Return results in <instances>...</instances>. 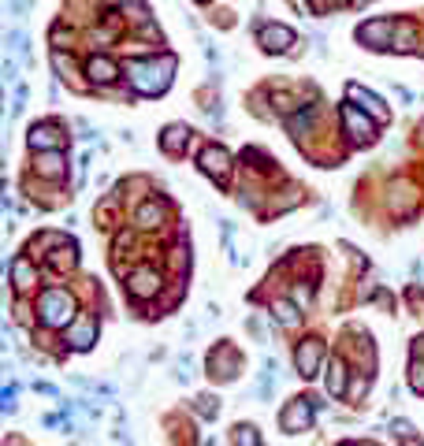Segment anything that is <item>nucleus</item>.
I'll return each instance as SVG.
<instances>
[{
    "label": "nucleus",
    "instance_id": "f257e3e1",
    "mask_svg": "<svg viewBox=\"0 0 424 446\" xmlns=\"http://www.w3.org/2000/svg\"><path fill=\"white\" fill-rule=\"evenodd\" d=\"M171 71H175V60L171 56H161V60H130L127 63V78L130 86L138 89V94H164V89L171 86Z\"/></svg>",
    "mask_w": 424,
    "mask_h": 446
},
{
    "label": "nucleus",
    "instance_id": "f03ea898",
    "mask_svg": "<svg viewBox=\"0 0 424 446\" xmlns=\"http://www.w3.org/2000/svg\"><path fill=\"white\" fill-rule=\"evenodd\" d=\"M37 317H42L45 327H60L75 320V294L71 291H45L42 301H37Z\"/></svg>",
    "mask_w": 424,
    "mask_h": 446
},
{
    "label": "nucleus",
    "instance_id": "7ed1b4c3",
    "mask_svg": "<svg viewBox=\"0 0 424 446\" xmlns=\"http://www.w3.org/2000/svg\"><path fill=\"white\" fill-rule=\"evenodd\" d=\"M342 127L357 146H368L376 138V120H368V112L357 108V104H342Z\"/></svg>",
    "mask_w": 424,
    "mask_h": 446
},
{
    "label": "nucleus",
    "instance_id": "20e7f679",
    "mask_svg": "<svg viewBox=\"0 0 424 446\" xmlns=\"http://www.w3.org/2000/svg\"><path fill=\"white\" fill-rule=\"evenodd\" d=\"M394 26H399V23L373 19V23L357 26V42L368 45V49H394Z\"/></svg>",
    "mask_w": 424,
    "mask_h": 446
},
{
    "label": "nucleus",
    "instance_id": "39448f33",
    "mask_svg": "<svg viewBox=\"0 0 424 446\" xmlns=\"http://www.w3.org/2000/svg\"><path fill=\"white\" fill-rule=\"evenodd\" d=\"M26 141H30L34 153H49V149H63V146H68V134H63L60 123H37V127H30Z\"/></svg>",
    "mask_w": 424,
    "mask_h": 446
},
{
    "label": "nucleus",
    "instance_id": "423d86ee",
    "mask_svg": "<svg viewBox=\"0 0 424 446\" xmlns=\"http://www.w3.org/2000/svg\"><path fill=\"white\" fill-rule=\"evenodd\" d=\"M324 343H316V338H306V343H298V353H294V361H298V372L313 379L316 372H320V361H324Z\"/></svg>",
    "mask_w": 424,
    "mask_h": 446
},
{
    "label": "nucleus",
    "instance_id": "0eeeda50",
    "mask_svg": "<svg viewBox=\"0 0 424 446\" xmlns=\"http://www.w3.org/2000/svg\"><path fill=\"white\" fill-rule=\"evenodd\" d=\"M280 424H283V431H306V428L313 424V402H309V398H294V402L283 409Z\"/></svg>",
    "mask_w": 424,
    "mask_h": 446
},
{
    "label": "nucleus",
    "instance_id": "6e6552de",
    "mask_svg": "<svg viewBox=\"0 0 424 446\" xmlns=\"http://www.w3.org/2000/svg\"><path fill=\"white\" fill-rule=\"evenodd\" d=\"M127 291H130V298H156V294H161V272H153V268L130 272Z\"/></svg>",
    "mask_w": 424,
    "mask_h": 446
},
{
    "label": "nucleus",
    "instance_id": "1a4fd4ad",
    "mask_svg": "<svg viewBox=\"0 0 424 446\" xmlns=\"http://www.w3.org/2000/svg\"><path fill=\"white\" fill-rule=\"evenodd\" d=\"M201 172L212 175L216 182H223V179H227V172H231V153L220 149V146H205V153H201Z\"/></svg>",
    "mask_w": 424,
    "mask_h": 446
},
{
    "label": "nucleus",
    "instance_id": "9d476101",
    "mask_svg": "<svg viewBox=\"0 0 424 446\" xmlns=\"http://www.w3.org/2000/svg\"><path fill=\"white\" fill-rule=\"evenodd\" d=\"M261 45H264V52H287L294 45V30L280 26V23H268V26H261Z\"/></svg>",
    "mask_w": 424,
    "mask_h": 446
},
{
    "label": "nucleus",
    "instance_id": "9b49d317",
    "mask_svg": "<svg viewBox=\"0 0 424 446\" xmlns=\"http://www.w3.org/2000/svg\"><path fill=\"white\" fill-rule=\"evenodd\" d=\"M238 364H242V357H238L231 346H216V350H212V357H208V369H212L216 379H231L238 372Z\"/></svg>",
    "mask_w": 424,
    "mask_h": 446
},
{
    "label": "nucleus",
    "instance_id": "f8f14e48",
    "mask_svg": "<svg viewBox=\"0 0 424 446\" xmlns=\"http://www.w3.org/2000/svg\"><path fill=\"white\" fill-rule=\"evenodd\" d=\"M86 75H89V82H94V86H108V82H116L119 68H116V60H108V56H89Z\"/></svg>",
    "mask_w": 424,
    "mask_h": 446
},
{
    "label": "nucleus",
    "instance_id": "ddd939ff",
    "mask_svg": "<svg viewBox=\"0 0 424 446\" xmlns=\"http://www.w3.org/2000/svg\"><path fill=\"white\" fill-rule=\"evenodd\" d=\"M347 94H350V101L357 104V108H365L368 115H376V120H387V104H383L376 94H368L365 86H350Z\"/></svg>",
    "mask_w": 424,
    "mask_h": 446
},
{
    "label": "nucleus",
    "instance_id": "4468645a",
    "mask_svg": "<svg viewBox=\"0 0 424 446\" xmlns=\"http://www.w3.org/2000/svg\"><path fill=\"white\" fill-rule=\"evenodd\" d=\"M94 338H97V324L89 320V317H78L71 324V331H68V343L75 350H89V346H94Z\"/></svg>",
    "mask_w": 424,
    "mask_h": 446
},
{
    "label": "nucleus",
    "instance_id": "2eb2a0df",
    "mask_svg": "<svg viewBox=\"0 0 424 446\" xmlns=\"http://www.w3.org/2000/svg\"><path fill=\"white\" fill-rule=\"evenodd\" d=\"M8 272H11V286H15V291L23 294V291H30V286L37 283V272H34V265L26 257H15L8 265Z\"/></svg>",
    "mask_w": 424,
    "mask_h": 446
},
{
    "label": "nucleus",
    "instance_id": "dca6fc26",
    "mask_svg": "<svg viewBox=\"0 0 424 446\" xmlns=\"http://www.w3.org/2000/svg\"><path fill=\"white\" fill-rule=\"evenodd\" d=\"M187 138H190L187 127H182V123H171V127H164V134H161V149H164L168 156H175V153L187 149Z\"/></svg>",
    "mask_w": 424,
    "mask_h": 446
},
{
    "label": "nucleus",
    "instance_id": "f3484780",
    "mask_svg": "<svg viewBox=\"0 0 424 446\" xmlns=\"http://www.w3.org/2000/svg\"><path fill=\"white\" fill-rule=\"evenodd\" d=\"M37 175L45 179H56L63 175V149H49V153H37V164H34Z\"/></svg>",
    "mask_w": 424,
    "mask_h": 446
},
{
    "label": "nucleus",
    "instance_id": "a211bd4d",
    "mask_svg": "<svg viewBox=\"0 0 424 446\" xmlns=\"http://www.w3.org/2000/svg\"><path fill=\"white\" fill-rule=\"evenodd\" d=\"M328 395L331 398L347 395V364H342V357H331V364H328Z\"/></svg>",
    "mask_w": 424,
    "mask_h": 446
},
{
    "label": "nucleus",
    "instance_id": "6ab92c4d",
    "mask_svg": "<svg viewBox=\"0 0 424 446\" xmlns=\"http://www.w3.org/2000/svg\"><path fill=\"white\" fill-rule=\"evenodd\" d=\"M164 212H168L164 201H145L142 212H138V219L145 223V227H161V223H164Z\"/></svg>",
    "mask_w": 424,
    "mask_h": 446
},
{
    "label": "nucleus",
    "instance_id": "aec40b11",
    "mask_svg": "<svg viewBox=\"0 0 424 446\" xmlns=\"http://www.w3.org/2000/svg\"><path fill=\"white\" fill-rule=\"evenodd\" d=\"M272 312H275V320H280L283 327H294V324H298V317H301L294 301H275V305H272Z\"/></svg>",
    "mask_w": 424,
    "mask_h": 446
},
{
    "label": "nucleus",
    "instance_id": "412c9836",
    "mask_svg": "<svg viewBox=\"0 0 424 446\" xmlns=\"http://www.w3.org/2000/svg\"><path fill=\"white\" fill-rule=\"evenodd\" d=\"M52 63H56V71L63 75V78H68V82L71 86H82V82H78V71H75V63H71V56H68V52H52Z\"/></svg>",
    "mask_w": 424,
    "mask_h": 446
},
{
    "label": "nucleus",
    "instance_id": "4be33fe9",
    "mask_svg": "<svg viewBox=\"0 0 424 446\" xmlns=\"http://www.w3.org/2000/svg\"><path fill=\"white\" fill-rule=\"evenodd\" d=\"M409 201H413V190H409L406 182H394V186H391V208H394V212H406Z\"/></svg>",
    "mask_w": 424,
    "mask_h": 446
},
{
    "label": "nucleus",
    "instance_id": "5701e85b",
    "mask_svg": "<svg viewBox=\"0 0 424 446\" xmlns=\"http://www.w3.org/2000/svg\"><path fill=\"white\" fill-rule=\"evenodd\" d=\"M313 120H316V108H313V104H309V108H306V112H301V115H294V120H290L287 127H290V134H294V138H301V134H309V127H313Z\"/></svg>",
    "mask_w": 424,
    "mask_h": 446
},
{
    "label": "nucleus",
    "instance_id": "b1692460",
    "mask_svg": "<svg viewBox=\"0 0 424 446\" xmlns=\"http://www.w3.org/2000/svg\"><path fill=\"white\" fill-rule=\"evenodd\" d=\"M261 435H257V428L254 424H238L235 428V446H257Z\"/></svg>",
    "mask_w": 424,
    "mask_h": 446
},
{
    "label": "nucleus",
    "instance_id": "393cba45",
    "mask_svg": "<svg viewBox=\"0 0 424 446\" xmlns=\"http://www.w3.org/2000/svg\"><path fill=\"white\" fill-rule=\"evenodd\" d=\"M394 49H399V52L413 49V26H409V23H399V26H394Z\"/></svg>",
    "mask_w": 424,
    "mask_h": 446
},
{
    "label": "nucleus",
    "instance_id": "a878e982",
    "mask_svg": "<svg viewBox=\"0 0 424 446\" xmlns=\"http://www.w3.org/2000/svg\"><path fill=\"white\" fill-rule=\"evenodd\" d=\"M409 383H413V390H420V395H424V357H413V369H409Z\"/></svg>",
    "mask_w": 424,
    "mask_h": 446
},
{
    "label": "nucleus",
    "instance_id": "bb28decb",
    "mask_svg": "<svg viewBox=\"0 0 424 446\" xmlns=\"http://www.w3.org/2000/svg\"><path fill=\"white\" fill-rule=\"evenodd\" d=\"M391 431H394V439H406V435H413V424H409V421H394Z\"/></svg>",
    "mask_w": 424,
    "mask_h": 446
},
{
    "label": "nucleus",
    "instance_id": "cd10ccee",
    "mask_svg": "<svg viewBox=\"0 0 424 446\" xmlns=\"http://www.w3.org/2000/svg\"><path fill=\"white\" fill-rule=\"evenodd\" d=\"M201 413H208V416H216V398H201Z\"/></svg>",
    "mask_w": 424,
    "mask_h": 446
},
{
    "label": "nucleus",
    "instance_id": "c85d7f7f",
    "mask_svg": "<svg viewBox=\"0 0 424 446\" xmlns=\"http://www.w3.org/2000/svg\"><path fill=\"white\" fill-rule=\"evenodd\" d=\"M399 442H402V446H424V442H420V439H413V435H406V439H399Z\"/></svg>",
    "mask_w": 424,
    "mask_h": 446
},
{
    "label": "nucleus",
    "instance_id": "c756f323",
    "mask_svg": "<svg viewBox=\"0 0 424 446\" xmlns=\"http://www.w3.org/2000/svg\"><path fill=\"white\" fill-rule=\"evenodd\" d=\"M420 134H424V127H420Z\"/></svg>",
    "mask_w": 424,
    "mask_h": 446
}]
</instances>
